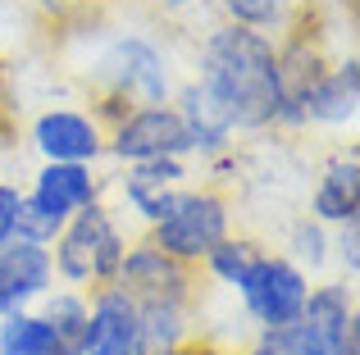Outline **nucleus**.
Instances as JSON below:
<instances>
[{
    "label": "nucleus",
    "instance_id": "nucleus-1",
    "mask_svg": "<svg viewBox=\"0 0 360 355\" xmlns=\"http://www.w3.org/2000/svg\"><path fill=\"white\" fill-rule=\"evenodd\" d=\"M196 82L219 100L233 133H269L278 123V46L269 32L219 23L205 32Z\"/></svg>",
    "mask_w": 360,
    "mask_h": 355
},
{
    "label": "nucleus",
    "instance_id": "nucleus-2",
    "mask_svg": "<svg viewBox=\"0 0 360 355\" xmlns=\"http://www.w3.org/2000/svg\"><path fill=\"white\" fill-rule=\"evenodd\" d=\"M91 87H96V105L91 114L101 123H115L137 105H169L174 96V73H169V55L160 51L150 36H115L101 51L96 69H91Z\"/></svg>",
    "mask_w": 360,
    "mask_h": 355
},
{
    "label": "nucleus",
    "instance_id": "nucleus-3",
    "mask_svg": "<svg viewBox=\"0 0 360 355\" xmlns=\"http://www.w3.org/2000/svg\"><path fill=\"white\" fill-rule=\"evenodd\" d=\"M128 250V232L119 228L115 210L105 201L78 210L51 241V264L60 287H78V292H96V287L115 283L119 260Z\"/></svg>",
    "mask_w": 360,
    "mask_h": 355
},
{
    "label": "nucleus",
    "instance_id": "nucleus-4",
    "mask_svg": "<svg viewBox=\"0 0 360 355\" xmlns=\"http://www.w3.org/2000/svg\"><path fill=\"white\" fill-rule=\"evenodd\" d=\"M229 232H233V201L219 187L201 182V187H183L174 210L160 223H150L146 237L155 241L165 255H174V260H183V264L196 269Z\"/></svg>",
    "mask_w": 360,
    "mask_h": 355
},
{
    "label": "nucleus",
    "instance_id": "nucleus-5",
    "mask_svg": "<svg viewBox=\"0 0 360 355\" xmlns=\"http://www.w3.org/2000/svg\"><path fill=\"white\" fill-rule=\"evenodd\" d=\"M238 296L255 328H278V323L301 319L306 296H310V278L283 250H260L255 264L246 269V278L238 283Z\"/></svg>",
    "mask_w": 360,
    "mask_h": 355
},
{
    "label": "nucleus",
    "instance_id": "nucleus-6",
    "mask_svg": "<svg viewBox=\"0 0 360 355\" xmlns=\"http://www.w3.org/2000/svg\"><path fill=\"white\" fill-rule=\"evenodd\" d=\"M105 155H115L119 164L165 160V155L192 160V142L174 105H137L105 128Z\"/></svg>",
    "mask_w": 360,
    "mask_h": 355
},
{
    "label": "nucleus",
    "instance_id": "nucleus-7",
    "mask_svg": "<svg viewBox=\"0 0 360 355\" xmlns=\"http://www.w3.org/2000/svg\"><path fill=\"white\" fill-rule=\"evenodd\" d=\"M115 283L137 305H146V301L192 305L196 301V269L183 264V260H174V255H165L150 237L128 241V250H123V260H119Z\"/></svg>",
    "mask_w": 360,
    "mask_h": 355
},
{
    "label": "nucleus",
    "instance_id": "nucleus-8",
    "mask_svg": "<svg viewBox=\"0 0 360 355\" xmlns=\"http://www.w3.org/2000/svg\"><path fill=\"white\" fill-rule=\"evenodd\" d=\"M32 151L41 164H101L105 123L91 109H46L32 119Z\"/></svg>",
    "mask_w": 360,
    "mask_h": 355
},
{
    "label": "nucleus",
    "instance_id": "nucleus-9",
    "mask_svg": "<svg viewBox=\"0 0 360 355\" xmlns=\"http://www.w3.org/2000/svg\"><path fill=\"white\" fill-rule=\"evenodd\" d=\"M183 187H192V164L178 160V155L123 164V173H119V196L128 201V210L137 214L146 228L174 210V201L183 196Z\"/></svg>",
    "mask_w": 360,
    "mask_h": 355
},
{
    "label": "nucleus",
    "instance_id": "nucleus-10",
    "mask_svg": "<svg viewBox=\"0 0 360 355\" xmlns=\"http://www.w3.org/2000/svg\"><path fill=\"white\" fill-rule=\"evenodd\" d=\"M101 196H105V178L96 173V164H41L32 173V182L23 187V201L37 205L41 214H51L60 228L78 210L96 205Z\"/></svg>",
    "mask_w": 360,
    "mask_h": 355
},
{
    "label": "nucleus",
    "instance_id": "nucleus-11",
    "mask_svg": "<svg viewBox=\"0 0 360 355\" xmlns=\"http://www.w3.org/2000/svg\"><path fill=\"white\" fill-rule=\"evenodd\" d=\"M82 355H137V301L119 283L87 292Z\"/></svg>",
    "mask_w": 360,
    "mask_h": 355
},
{
    "label": "nucleus",
    "instance_id": "nucleus-12",
    "mask_svg": "<svg viewBox=\"0 0 360 355\" xmlns=\"http://www.w3.org/2000/svg\"><path fill=\"white\" fill-rule=\"evenodd\" d=\"M51 287H55L51 246H37L23 237H9L0 246V314L32 310Z\"/></svg>",
    "mask_w": 360,
    "mask_h": 355
},
{
    "label": "nucleus",
    "instance_id": "nucleus-13",
    "mask_svg": "<svg viewBox=\"0 0 360 355\" xmlns=\"http://www.w3.org/2000/svg\"><path fill=\"white\" fill-rule=\"evenodd\" d=\"M301 319L324 342V355H360V310H356V287L347 278L310 287Z\"/></svg>",
    "mask_w": 360,
    "mask_h": 355
},
{
    "label": "nucleus",
    "instance_id": "nucleus-14",
    "mask_svg": "<svg viewBox=\"0 0 360 355\" xmlns=\"http://www.w3.org/2000/svg\"><path fill=\"white\" fill-rule=\"evenodd\" d=\"M169 105L178 109L187 128V142H192V160H214V155H229L238 146V133H233L229 114L219 109V100L201 87V82H183V87L169 96Z\"/></svg>",
    "mask_w": 360,
    "mask_h": 355
},
{
    "label": "nucleus",
    "instance_id": "nucleus-15",
    "mask_svg": "<svg viewBox=\"0 0 360 355\" xmlns=\"http://www.w3.org/2000/svg\"><path fill=\"white\" fill-rule=\"evenodd\" d=\"M356 109H360V60L352 51V55L328 64V73L310 87L301 114H306V128L310 123L315 128H352Z\"/></svg>",
    "mask_w": 360,
    "mask_h": 355
},
{
    "label": "nucleus",
    "instance_id": "nucleus-16",
    "mask_svg": "<svg viewBox=\"0 0 360 355\" xmlns=\"http://www.w3.org/2000/svg\"><path fill=\"white\" fill-rule=\"evenodd\" d=\"M310 214L324 228H342V223H360V151L347 146L324 164L315 192H310Z\"/></svg>",
    "mask_w": 360,
    "mask_h": 355
},
{
    "label": "nucleus",
    "instance_id": "nucleus-17",
    "mask_svg": "<svg viewBox=\"0 0 360 355\" xmlns=\"http://www.w3.org/2000/svg\"><path fill=\"white\" fill-rule=\"evenodd\" d=\"M192 337V305H137V355H169Z\"/></svg>",
    "mask_w": 360,
    "mask_h": 355
},
{
    "label": "nucleus",
    "instance_id": "nucleus-18",
    "mask_svg": "<svg viewBox=\"0 0 360 355\" xmlns=\"http://www.w3.org/2000/svg\"><path fill=\"white\" fill-rule=\"evenodd\" d=\"M32 310L51 323V333H55V342H60L64 355H82V333H87V292H78V287H51Z\"/></svg>",
    "mask_w": 360,
    "mask_h": 355
},
{
    "label": "nucleus",
    "instance_id": "nucleus-19",
    "mask_svg": "<svg viewBox=\"0 0 360 355\" xmlns=\"http://www.w3.org/2000/svg\"><path fill=\"white\" fill-rule=\"evenodd\" d=\"M0 355H64L51 323L37 310H9L0 314Z\"/></svg>",
    "mask_w": 360,
    "mask_h": 355
},
{
    "label": "nucleus",
    "instance_id": "nucleus-20",
    "mask_svg": "<svg viewBox=\"0 0 360 355\" xmlns=\"http://www.w3.org/2000/svg\"><path fill=\"white\" fill-rule=\"evenodd\" d=\"M283 255H288L306 278L319 274V269L333 260V228H324L315 214H301V219L288 228V250H283Z\"/></svg>",
    "mask_w": 360,
    "mask_h": 355
},
{
    "label": "nucleus",
    "instance_id": "nucleus-21",
    "mask_svg": "<svg viewBox=\"0 0 360 355\" xmlns=\"http://www.w3.org/2000/svg\"><path fill=\"white\" fill-rule=\"evenodd\" d=\"M260 241H251V237H238V232H229V237L219 241V246L210 250V255L201 260V274L210 278V283H224V287H238L242 278H246V269L255 264V255H260Z\"/></svg>",
    "mask_w": 360,
    "mask_h": 355
},
{
    "label": "nucleus",
    "instance_id": "nucleus-22",
    "mask_svg": "<svg viewBox=\"0 0 360 355\" xmlns=\"http://www.w3.org/2000/svg\"><path fill=\"white\" fill-rule=\"evenodd\" d=\"M292 5H297V0H219L224 23L255 27V32H269V36H278L283 27H288Z\"/></svg>",
    "mask_w": 360,
    "mask_h": 355
},
{
    "label": "nucleus",
    "instance_id": "nucleus-23",
    "mask_svg": "<svg viewBox=\"0 0 360 355\" xmlns=\"http://www.w3.org/2000/svg\"><path fill=\"white\" fill-rule=\"evenodd\" d=\"M255 351L260 355H324V342L315 337L306 319L278 323V328H255Z\"/></svg>",
    "mask_w": 360,
    "mask_h": 355
},
{
    "label": "nucleus",
    "instance_id": "nucleus-24",
    "mask_svg": "<svg viewBox=\"0 0 360 355\" xmlns=\"http://www.w3.org/2000/svg\"><path fill=\"white\" fill-rule=\"evenodd\" d=\"M333 260L342 264L347 283H356V274H360V223L333 228Z\"/></svg>",
    "mask_w": 360,
    "mask_h": 355
},
{
    "label": "nucleus",
    "instance_id": "nucleus-25",
    "mask_svg": "<svg viewBox=\"0 0 360 355\" xmlns=\"http://www.w3.org/2000/svg\"><path fill=\"white\" fill-rule=\"evenodd\" d=\"M18 205H23V187L0 178V246L14 237V223H18Z\"/></svg>",
    "mask_w": 360,
    "mask_h": 355
},
{
    "label": "nucleus",
    "instance_id": "nucleus-26",
    "mask_svg": "<svg viewBox=\"0 0 360 355\" xmlns=\"http://www.w3.org/2000/svg\"><path fill=\"white\" fill-rule=\"evenodd\" d=\"M155 5H160V9H187L192 0H155Z\"/></svg>",
    "mask_w": 360,
    "mask_h": 355
},
{
    "label": "nucleus",
    "instance_id": "nucleus-27",
    "mask_svg": "<svg viewBox=\"0 0 360 355\" xmlns=\"http://www.w3.org/2000/svg\"><path fill=\"white\" fill-rule=\"evenodd\" d=\"M41 9H51V14H55V9H64V0H41Z\"/></svg>",
    "mask_w": 360,
    "mask_h": 355
},
{
    "label": "nucleus",
    "instance_id": "nucleus-28",
    "mask_svg": "<svg viewBox=\"0 0 360 355\" xmlns=\"http://www.w3.org/2000/svg\"><path fill=\"white\" fill-rule=\"evenodd\" d=\"M224 355H260L255 347H242V351H224Z\"/></svg>",
    "mask_w": 360,
    "mask_h": 355
},
{
    "label": "nucleus",
    "instance_id": "nucleus-29",
    "mask_svg": "<svg viewBox=\"0 0 360 355\" xmlns=\"http://www.w3.org/2000/svg\"><path fill=\"white\" fill-rule=\"evenodd\" d=\"M0 164H5V151H0Z\"/></svg>",
    "mask_w": 360,
    "mask_h": 355
}]
</instances>
